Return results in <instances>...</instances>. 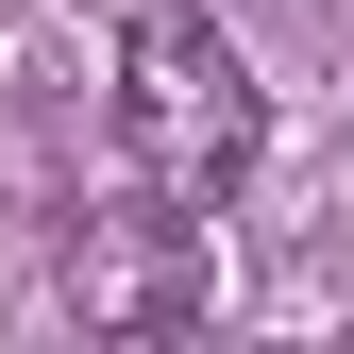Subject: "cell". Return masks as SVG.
Returning a JSON list of instances; mask_svg holds the SVG:
<instances>
[{"label": "cell", "mask_w": 354, "mask_h": 354, "mask_svg": "<svg viewBox=\"0 0 354 354\" xmlns=\"http://www.w3.org/2000/svg\"><path fill=\"white\" fill-rule=\"evenodd\" d=\"M118 152H136L152 203H236L253 152H270V84H253V51L203 17V0H152L136 34H118Z\"/></svg>", "instance_id": "obj_1"}, {"label": "cell", "mask_w": 354, "mask_h": 354, "mask_svg": "<svg viewBox=\"0 0 354 354\" xmlns=\"http://www.w3.org/2000/svg\"><path fill=\"white\" fill-rule=\"evenodd\" d=\"M68 304H84L102 337H186V321H203V236H186V203L84 219V236H68Z\"/></svg>", "instance_id": "obj_2"}]
</instances>
